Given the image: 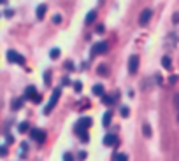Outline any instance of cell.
Listing matches in <instances>:
<instances>
[{"label":"cell","mask_w":179,"mask_h":161,"mask_svg":"<svg viewBox=\"0 0 179 161\" xmlns=\"http://www.w3.org/2000/svg\"><path fill=\"white\" fill-rule=\"evenodd\" d=\"M44 82H46V84H51V72H49V70L44 74Z\"/></svg>","instance_id":"7402d4cb"},{"label":"cell","mask_w":179,"mask_h":161,"mask_svg":"<svg viewBox=\"0 0 179 161\" xmlns=\"http://www.w3.org/2000/svg\"><path fill=\"white\" fill-rule=\"evenodd\" d=\"M142 133H144V137L149 139V137H151V126H149V124H144V126H142Z\"/></svg>","instance_id":"ac0fdd59"},{"label":"cell","mask_w":179,"mask_h":161,"mask_svg":"<svg viewBox=\"0 0 179 161\" xmlns=\"http://www.w3.org/2000/svg\"><path fill=\"white\" fill-rule=\"evenodd\" d=\"M151 16H153V12H151V9H144V11L141 12V16H139V25H141V26H146V25L149 23V19H151Z\"/></svg>","instance_id":"52a82bcc"},{"label":"cell","mask_w":179,"mask_h":161,"mask_svg":"<svg viewBox=\"0 0 179 161\" xmlns=\"http://www.w3.org/2000/svg\"><path fill=\"white\" fill-rule=\"evenodd\" d=\"M91 91H93V95L104 96V86H102V84H95V86L91 88Z\"/></svg>","instance_id":"8fae6325"},{"label":"cell","mask_w":179,"mask_h":161,"mask_svg":"<svg viewBox=\"0 0 179 161\" xmlns=\"http://www.w3.org/2000/svg\"><path fill=\"white\" fill-rule=\"evenodd\" d=\"M111 119H112V112H105V114H104V117H102V124L107 128V126L111 124Z\"/></svg>","instance_id":"7c38bea8"},{"label":"cell","mask_w":179,"mask_h":161,"mask_svg":"<svg viewBox=\"0 0 179 161\" xmlns=\"http://www.w3.org/2000/svg\"><path fill=\"white\" fill-rule=\"evenodd\" d=\"M114 100H116V98H112V96H109V95H104V96H102V103H105V105H112Z\"/></svg>","instance_id":"2e32d148"},{"label":"cell","mask_w":179,"mask_h":161,"mask_svg":"<svg viewBox=\"0 0 179 161\" xmlns=\"http://www.w3.org/2000/svg\"><path fill=\"white\" fill-rule=\"evenodd\" d=\"M162 67H163V68H167V70L172 67V61H171V58H169V56H163V58H162Z\"/></svg>","instance_id":"9a60e30c"},{"label":"cell","mask_w":179,"mask_h":161,"mask_svg":"<svg viewBox=\"0 0 179 161\" xmlns=\"http://www.w3.org/2000/svg\"><path fill=\"white\" fill-rule=\"evenodd\" d=\"M28 126H30V124H28V123H21V124H19V128H18V130H19V131H21V133H25V131H26V130H28Z\"/></svg>","instance_id":"cb8c5ba5"},{"label":"cell","mask_w":179,"mask_h":161,"mask_svg":"<svg viewBox=\"0 0 179 161\" xmlns=\"http://www.w3.org/2000/svg\"><path fill=\"white\" fill-rule=\"evenodd\" d=\"M114 161H128V158H127L125 153H116L114 154Z\"/></svg>","instance_id":"e0dca14e"},{"label":"cell","mask_w":179,"mask_h":161,"mask_svg":"<svg viewBox=\"0 0 179 161\" xmlns=\"http://www.w3.org/2000/svg\"><path fill=\"white\" fill-rule=\"evenodd\" d=\"M0 151H2V156H5V154H7V146H5V144H4V146H2V149H0Z\"/></svg>","instance_id":"4dcf8cb0"},{"label":"cell","mask_w":179,"mask_h":161,"mask_svg":"<svg viewBox=\"0 0 179 161\" xmlns=\"http://www.w3.org/2000/svg\"><path fill=\"white\" fill-rule=\"evenodd\" d=\"M21 107H23V98H14L12 100V109L14 110H19Z\"/></svg>","instance_id":"5bb4252c"},{"label":"cell","mask_w":179,"mask_h":161,"mask_svg":"<svg viewBox=\"0 0 179 161\" xmlns=\"http://www.w3.org/2000/svg\"><path fill=\"white\" fill-rule=\"evenodd\" d=\"M91 126V117H81L77 123H76V128H74V131L77 133V135H83V133H86V130Z\"/></svg>","instance_id":"7a4b0ae2"},{"label":"cell","mask_w":179,"mask_h":161,"mask_svg":"<svg viewBox=\"0 0 179 161\" xmlns=\"http://www.w3.org/2000/svg\"><path fill=\"white\" fill-rule=\"evenodd\" d=\"M178 82V75H171L169 77V84H176Z\"/></svg>","instance_id":"4316f807"},{"label":"cell","mask_w":179,"mask_h":161,"mask_svg":"<svg viewBox=\"0 0 179 161\" xmlns=\"http://www.w3.org/2000/svg\"><path fill=\"white\" fill-rule=\"evenodd\" d=\"M37 96V91H35V88L33 86H28L26 89H25V98H30V100H33Z\"/></svg>","instance_id":"9c48e42d"},{"label":"cell","mask_w":179,"mask_h":161,"mask_svg":"<svg viewBox=\"0 0 179 161\" xmlns=\"http://www.w3.org/2000/svg\"><path fill=\"white\" fill-rule=\"evenodd\" d=\"M60 95H62V89L60 88H56V89H53V95H51V98H49V102L46 103V107H44V114L47 116L51 110H53V107L56 105V102H58V98H60Z\"/></svg>","instance_id":"6da1fadb"},{"label":"cell","mask_w":179,"mask_h":161,"mask_svg":"<svg viewBox=\"0 0 179 161\" xmlns=\"http://www.w3.org/2000/svg\"><path fill=\"white\" fill-rule=\"evenodd\" d=\"M46 11H47V7H46L44 4H42V5H39V7H37V18H39V19H42V18H44V14H46Z\"/></svg>","instance_id":"4fadbf2b"},{"label":"cell","mask_w":179,"mask_h":161,"mask_svg":"<svg viewBox=\"0 0 179 161\" xmlns=\"http://www.w3.org/2000/svg\"><path fill=\"white\" fill-rule=\"evenodd\" d=\"M30 139L35 140V142H39V144H42V142L46 140V131H42V130H39V128H32V130H30Z\"/></svg>","instance_id":"277c9868"},{"label":"cell","mask_w":179,"mask_h":161,"mask_svg":"<svg viewBox=\"0 0 179 161\" xmlns=\"http://www.w3.org/2000/svg\"><path fill=\"white\" fill-rule=\"evenodd\" d=\"M104 146H107V147H111V146H118V137L116 135H105L104 137Z\"/></svg>","instance_id":"ba28073f"},{"label":"cell","mask_w":179,"mask_h":161,"mask_svg":"<svg viewBox=\"0 0 179 161\" xmlns=\"http://www.w3.org/2000/svg\"><path fill=\"white\" fill-rule=\"evenodd\" d=\"M40 100H42V98H40V95L37 93V96H35V98H33L32 102H33V103H40Z\"/></svg>","instance_id":"f546056e"},{"label":"cell","mask_w":179,"mask_h":161,"mask_svg":"<svg viewBox=\"0 0 179 161\" xmlns=\"http://www.w3.org/2000/svg\"><path fill=\"white\" fill-rule=\"evenodd\" d=\"M172 23H174V25H178L179 23V12H174V16H172Z\"/></svg>","instance_id":"83f0119b"},{"label":"cell","mask_w":179,"mask_h":161,"mask_svg":"<svg viewBox=\"0 0 179 161\" xmlns=\"http://www.w3.org/2000/svg\"><path fill=\"white\" fill-rule=\"evenodd\" d=\"M77 160H86V151H79V153H77Z\"/></svg>","instance_id":"484cf974"},{"label":"cell","mask_w":179,"mask_h":161,"mask_svg":"<svg viewBox=\"0 0 179 161\" xmlns=\"http://www.w3.org/2000/svg\"><path fill=\"white\" fill-rule=\"evenodd\" d=\"M81 89H83V82H79V81H76V82H74V91H76V93H79Z\"/></svg>","instance_id":"44dd1931"},{"label":"cell","mask_w":179,"mask_h":161,"mask_svg":"<svg viewBox=\"0 0 179 161\" xmlns=\"http://www.w3.org/2000/svg\"><path fill=\"white\" fill-rule=\"evenodd\" d=\"M120 112H121V116H123V117H128L130 109H128V107H121V110H120Z\"/></svg>","instance_id":"603a6c76"},{"label":"cell","mask_w":179,"mask_h":161,"mask_svg":"<svg viewBox=\"0 0 179 161\" xmlns=\"http://www.w3.org/2000/svg\"><path fill=\"white\" fill-rule=\"evenodd\" d=\"M63 161H74V156H72L70 153H65V154H63Z\"/></svg>","instance_id":"d4e9b609"},{"label":"cell","mask_w":179,"mask_h":161,"mask_svg":"<svg viewBox=\"0 0 179 161\" xmlns=\"http://www.w3.org/2000/svg\"><path fill=\"white\" fill-rule=\"evenodd\" d=\"M60 21H62V16H54L53 18V23H60Z\"/></svg>","instance_id":"1f68e13d"},{"label":"cell","mask_w":179,"mask_h":161,"mask_svg":"<svg viewBox=\"0 0 179 161\" xmlns=\"http://www.w3.org/2000/svg\"><path fill=\"white\" fill-rule=\"evenodd\" d=\"M95 18H97V12H95V11H90L88 16H86V19H84V25H91V23L95 21Z\"/></svg>","instance_id":"30bf717a"},{"label":"cell","mask_w":179,"mask_h":161,"mask_svg":"<svg viewBox=\"0 0 179 161\" xmlns=\"http://www.w3.org/2000/svg\"><path fill=\"white\" fill-rule=\"evenodd\" d=\"M137 70H139V56H137V54H132V56L128 58V72L134 75Z\"/></svg>","instance_id":"8992f818"},{"label":"cell","mask_w":179,"mask_h":161,"mask_svg":"<svg viewBox=\"0 0 179 161\" xmlns=\"http://www.w3.org/2000/svg\"><path fill=\"white\" fill-rule=\"evenodd\" d=\"M49 54H51V58L54 60V58H58V56H60V49H58V47H54V49H51V53H49Z\"/></svg>","instance_id":"ffe728a7"},{"label":"cell","mask_w":179,"mask_h":161,"mask_svg":"<svg viewBox=\"0 0 179 161\" xmlns=\"http://www.w3.org/2000/svg\"><path fill=\"white\" fill-rule=\"evenodd\" d=\"M97 72H98L100 75H104V77H105V75H107V65H100Z\"/></svg>","instance_id":"d6986e66"},{"label":"cell","mask_w":179,"mask_h":161,"mask_svg":"<svg viewBox=\"0 0 179 161\" xmlns=\"http://www.w3.org/2000/svg\"><path fill=\"white\" fill-rule=\"evenodd\" d=\"M104 32H105V26L104 25H98L97 26V33H104Z\"/></svg>","instance_id":"f1b7e54d"},{"label":"cell","mask_w":179,"mask_h":161,"mask_svg":"<svg viewBox=\"0 0 179 161\" xmlns=\"http://www.w3.org/2000/svg\"><path fill=\"white\" fill-rule=\"evenodd\" d=\"M109 51V44L105 42V40H102V42H98V44H95L93 47H91V54L95 56V54H104V53H107Z\"/></svg>","instance_id":"5b68a950"},{"label":"cell","mask_w":179,"mask_h":161,"mask_svg":"<svg viewBox=\"0 0 179 161\" xmlns=\"http://www.w3.org/2000/svg\"><path fill=\"white\" fill-rule=\"evenodd\" d=\"M7 60L11 61V63H18V65H25V56H21L18 51H12V49H9L7 51Z\"/></svg>","instance_id":"3957f363"}]
</instances>
